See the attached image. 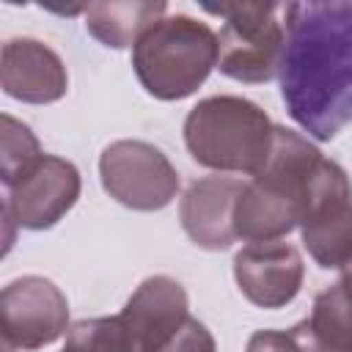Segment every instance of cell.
<instances>
[{
    "label": "cell",
    "instance_id": "6da1fadb",
    "mask_svg": "<svg viewBox=\"0 0 352 352\" xmlns=\"http://www.w3.org/2000/svg\"><path fill=\"white\" fill-rule=\"evenodd\" d=\"M280 94L289 116L319 140L352 121V3H286Z\"/></svg>",
    "mask_w": 352,
    "mask_h": 352
},
{
    "label": "cell",
    "instance_id": "7a4b0ae2",
    "mask_svg": "<svg viewBox=\"0 0 352 352\" xmlns=\"http://www.w3.org/2000/svg\"><path fill=\"white\" fill-rule=\"evenodd\" d=\"M322 157L324 154L300 132L275 126L264 168L242 184L236 198V236L245 242H270L300 228L308 187Z\"/></svg>",
    "mask_w": 352,
    "mask_h": 352
},
{
    "label": "cell",
    "instance_id": "3957f363",
    "mask_svg": "<svg viewBox=\"0 0 352 352\" xmlns=\"http://www.w3.org/2000/svg\"><path fill=\"white\" fill-rule=\"evenodd\" d=\"M275 124L250 99L220 94L201 99L184 118L192 160L217 173L256 176L272 151Z\"/></svg>",
    "mask_w": 352,
    "mask_h": 352
},
{
    "label": "cell",
    "instance_id": "277c9868",
    "mask_svg": "<svg viewBox=\"0 0 352 352\" xmlns=\"http://www.w3.org/2000/svg\"><path fill=\"white\" fill-rule=\"evenodd\" d=\"M217 66V33L187 14L162 16L132 47V69L143 91L160 102L192 96Z\"/></svg>",
    "mask_w": 352,
    "mask_h": 352
},
{
    "label": "cell",
    "instance_id": "5b68a950",
    "mask_svg": "<svg viewBox=\"0 0 352 352\" xmlns=\"http://www.w3.org/2000/svg\"><path fill=\"white\" fill-rule=\"evenodd\" d=\"M223 19L217 33V69L236 82H270L280 77L286 52V6L220 3L204 6Z\"/></svg>",
    "mask_w": 352,
    "mask_h": 352
},
{
    "label": "cell",
    "instance_id": "8992f818",
    "mask_svg": "<svg viewBox=\"0 0 352 352\" xmlns=\"http://www.w3.org/2000/svg\"><path fill=\"white\" fill-rule=\"evenodd\" d=\"M300 236L322 270H344L352 261V182L336 160L322 157L311 179Z\"/></svg>",
    "mask_w": 352,
    "mask_h": 352
},
{
    "label": "cell",
    "instance_id": "52a82bcc",
    "mask_svg": "<svg viewBox=\"0 0 352 352\" xmlns=\"http://www.w3.org/2000/svg\"><path fill=\"white\" fill-rule=\"evenodd\" d=\"M104 192L126 209L160 212L179 192V173L170 160L146 140H116L99 157Z\"/></svg>",
    "mask_w": 352,
    "mask_h": 352
},
{
    "label": "cell",
    "instance_id": "ba28073f",
    "mask_svg": "<svg viewBox=\"0 0 352 352\" xmlns=\"http://www.w3.org/2000/svg\"><path fill=\"white\" fill-rule=\"evenodd\" d=\"M66 294L41 275H22L0 292L3 341L16 349H41L69 333Z\"/></svg>",
    "mask_w": 352,
    "mask_h": 352
},
{
    "label": "cell",
    "instance_id": "9c48e42d",
    "mask_svg": "<svg viewBox=\"0 0 352 352\" xmlns=\"http://www.w3.org/2000/svg\"><path fill=\"white\" fill-rule=\"evenodd\" d=\"M82 190L80 170L74 162L44 154L19 182L6 187L3 217L28 231H44L60 223L77 204Z\"/></svg>",
    "mask_w": 352,
    "mask_h": 352
},
{
    "label": "cell",
    "instance_id": "30bf717a",
    "mask_svg": "<svg viewBox=\"0 0 352 352\" xmlns=\"http://www.w3.org/2000/svg\"><path fill=\"white\" fill-rule=\"evenodd\" d=\"M305 278L302 256L283 239L248 242L234 256V280L248 302L275 311L289 305Z\"/></svg>",
    "mask_w": 352,
    "mask_h": 352
},
{
    "label": "cell",
    "instance_id": "8fae6325",
    "mask_svg": "<svg viewBox=\"0 0 352 352\" xmlns=\"http://www.w3.org/2000/svg\"><path fill=\"white\" fill-rule=\"evenodd\" d=\"M187 316L190 300L184 286L168 275H151L124 302L118 322L132 352H157Z\"/></svg>",
    "mask_w": 352,
    "mask_h": 352
},
{
    "label": "cell",
    "instance_id": "7c38bea8",
    "mask_svg": "<svg viewBox=\"0 0 352 352\" xmlns=\"http://www.w3.org/2000/svg\"><path fill=\"white\" fill-rule=\"evenodd\" d=\"M242 184L245 182L234 176L217 173V176L195 179L184 190L179 201V220L184 234L192 239V245L204 250H226L239 239L234 226V209Z\"/></svg>",
    "mask_w": 352,
    "mask_h": 352
},
{
    "label": "cell",
    "instance_id": "4fadbf2b",
    "mask_svg": "<svg viewBox=\"0 0 352 352\" xmlns=\"http://www.w3.org/2000/svg\"><path fill=\"white\" fill-rule=\"evenodd\" d=\"M0 85L25 104H52L66 96L69 74L60 55L36 38H11L0 52Z\"/></svg>",
    "mask_w": 352,
    "mask_h": 352
},
{
    "label": "cell",
    "instance_id": "5bb4252c",
    "mask_svg": "<svg viewBox=\"0 0 352 352\" xmlns=\"http://www.w3.org/2000/svg\"><path fill=\"white\" fill-rule=\"evenodd\" d=\"M168 3L162 0H132V3H91L85 8V30L104 47L126 50L165 16Z\"/></svg>",
    "mask_w": 352,
    "mask_h": 352
},
{
    "label": "cell",
    "instance_id": "9a60e30c",
    "mask_svg": "<svg viewBox=\"0 0 352 352\" xmlns=\"http://www.w3.org/2000/svg\"><path fill=\"white\" fill-rule=\"evenodd\" d=\"M0 124H3V129H0V179H3V187H11L44 157V151L28 124L16 121L8 113H3Z\"/></svg>",
    "mask_w": 352,
    "mask_h": 352
},
{
    "label": "cell",
    "instance_id": "2e32d148",
    "mask_svg": "<svg viewBox=\"0 0 352 352\" xmlns=\"http://www.w3.org/2000/svg\"><path fill=\"white\" fill-rule=\"evenodd\" d=\"M311 319L338 344L352 349V261L341 270L338 280L316 294Z\"/></svg>",
    "mask_w": 352,
    "mask_h": 352
},
{
    "label": "cell",
    "instance_id": "e0dca14e",
    "mask_svg": "<svg viewBox=\"0 0 352 352\" xmlns=\"http://www.w3.org/2000/svg\"><path fill=\"white\" fill-rule=\"evenodd\" d=\"M60 352H132V346L118 316H94L69 327Z\"/></svg>",
    "mask_w": 352,
    "mask_h": 352
},
{
    "label": "cell",
    "instance_id": "ac0fdd59",
    "mask_svg": "<svg viewBox=\"0 0 352 352\" xmlns=\"http://www.w3.org/2000/svg\"><path fill=\"white\" fill-rule=\"evenodd\" d=\"M157 352H217V344L204 322H198L195 316H187L184 324Z\"/></svg>",
    "mask_w": 352,
    "mask_h": 352
},
{
    "label": "cell",
    "instance_id": "d6986e66",
    "mask_svg": "<svg viewBox=\"0 0 352 352\" xmlns=\"http://www.w3.org/2000/svg\"><path fill=\"white\" fill-rule=\"evenodd\" d=\"M289 333L294 336L300 352H352L349 346H344V344H338L336 338H330L311 316L300 319L294 327H289Z\"/></svg>",
    "mask_w": 352,
    "mask_h": 352
},
{
    "label": "cell",
    "instance_id": "ffe728a7",
    "mask_svg": "<svg viewBox=\"0 0 352 352\" xmlns=\"http://www.w3.org/2000/svg\"><path fill=\"white\" fill-rule=\"evenodd\" d=\"M245 352H300V346L289 330H256Z\"/></svg>",
    "mask_w": 352,
    "mask_h": 352
}]
</instances>
